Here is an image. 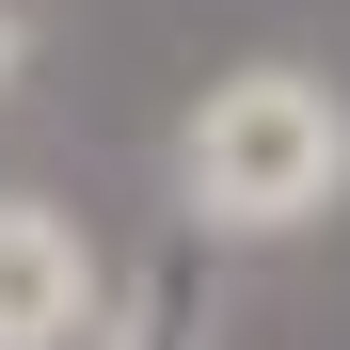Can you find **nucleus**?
<instances>
[{
    "label": "nucleus",
    "instance_id": "nucleus-1",
    "mask_svg": "<svg viewBox=\"0 0 350 350\" xmlns=\"http://www.w3.org/2000/svg\"><path fill=\"white\" fill-rule=\"evenodd\" d=\"M334 191H350V96L319 64H239L175 128V207L207 239H303Z\"/></svg>",
    "mask_w": 350,
    "mask_h": 350
},
{
    "label": "nucleus",
    "instance_id": "nucleus-2",
    "mask_svg": "<svg viewBox=\"0 0 350 350\" xmlns=\"http://www.w3.org/2000/svg\"><path fill=\"white\" fill-rule=\"evenodd\" d=\"M64 334H96V239L64 207L0 191V350H64Z\"/></svg>",
    "mask_w": 350,
    "mask_h": 350
},
{
    "label": "nucleus",
    "instance_id": "nucleus-3",
    "mask_svg": "<svg viewBox=\"0 0 350 350\" xmlns=\"http://www.w3.org/2000/svg\"><path fill=\"white\" fill-rule=\"evenodd\" d=\"M16 48H32V16H16V0H0V80H16Z\"/></svg>",
    "mask_w": 350,
    "mask_h": 350
}]
</instances>
